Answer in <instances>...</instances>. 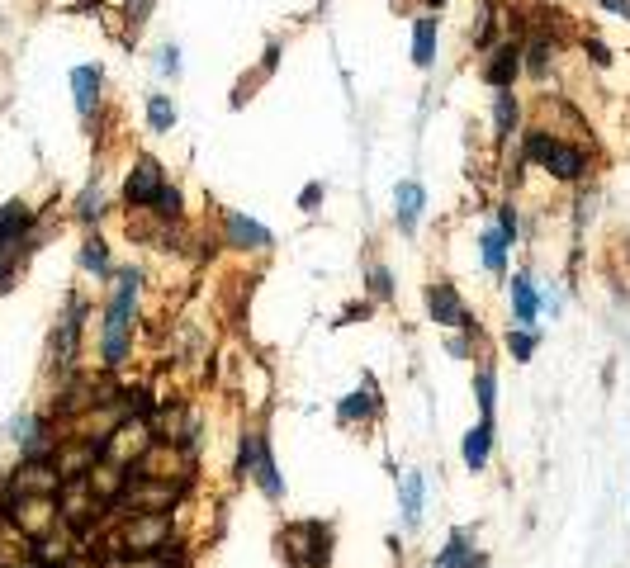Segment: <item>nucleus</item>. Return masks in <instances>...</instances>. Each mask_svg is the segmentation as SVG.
Wrapping results in <instances>:
<instances>
[{"instance_id":"nucleus-1","label":"nucleus","mask_w":630,"mask_h":568,"mask_svg":"<svg viewBox=\"0 0 630 568\" xmlns=\"http://www.w3.org/2000/svg\"><path fill=\"white\" fill-rule=\"evenodd\" d=\"M138 289H143V270H119L114 275V299L105 308V327H100V360L105 370H119L128 360V341H133V308H138Z\"/></svg>"},{"instance_id":"nucleus-2","label":"nucleus","mask_w":630,"mask_h":568,"mask_svg":"<svg viewBox=\"0 0 630 568\" xmlns=\"http://www.w3.org/2000/svg\"><path fill=\"white\" fill-rule=\"evenodd\" d=\"M171 512H138L124 516L119 531H114V554L109 559H157L162 550H171Z\"/></svg>"},{"instance_id":"nucleus-3","label":"nucleus","mask_w":630,"mask_h":568,"mask_svg":"<svg viewBox=\"0 0 630 568\" xmlns=\"http://www.w3.org/2000/svg\"><path fill=\"white\" fill-rule=\"evenodd\" d=\"M522 152H526V161H540V166H545L555 180H564V185H574V180L588 176V152H583V147H569V142L555 138L550 128H526Z\"/></svg>"},{"instance_id":"nucleus-4","label":"nucleus","mask_w":630,"mask_h":568,"mask_svg":"<svg viewBox=\"0 0 630 568\" xmlns=\"http://www.w3.org/2000/svg\"><path fill=\"white\" fill-rule=\"evenodd\" d=\"M242 474H252L256 488H261L270 502H280V497H285V479H280V469H275V455H270L266 431H252V436L242 441Z\"/></svg>"},{"instance_id":"nucleus-5","label":"nucleus","mask_w":630,"mask_h":568,"mask_svg":"<svg viewBox=\"0 0 630 568\" xmlns=\"http://www.w3.org/2000/svg\"><path fill=\"white\" fill-rule=\"evenodd\" d=\"M166 185V171L157 157H138L133 161V171H128L124 180V204L128 209H152L157 204V195H162Z\"/></svg>"},{"instance_id":"nucleus-6","label":"nucleus","mask_w":630,"mask_h":568,"mask_svg":"<svg viewBox=\"0 0 630 568\" xmlns=\"http://www.w3.org/2000/svg\"><path fill=\"white\" fill-rule=\"evenodd\" d=\"M10 493L15 497H57L62 493V474L53 469V460H24L10 474Z\"/></svg>"},{"instance_id":"nucleus-7","label":"nucleus","mask_w":630,"mask_h":568,"mask_svg":"<svg viewBox=\"0 0 630 568\" xmlns=\"http://www.w3.org/2000/svg\"><path fill=\"white\" fill-rule=\"evenodd\" d=\"M517 71H522V38H507V43H498V48L488 53L484 81L493 90H512L517 86Z\"/></svg>"},{"instance_id":"nucleus-8","label":"nucleus","mask_w":630,"mask_h":568,"mask_svg":"<svg viewBox=\"0 0 630 568\" xmlns=\"http://www.w3.org/2000/svg\"><path fill=\"white\" fill-rule=\"evenodd\" d=\"M427 308H432V322H441V327H474L465 299H460V289L450 280H436L432 289H427Z\"/></svg>"},{"instance_id":"nucleus-9","label":"nucleus","mask_w":630,"mask_h":568,"mask_svg":"<svg viewBox=\"0 0 630 568\" xmlns=\"http://www.w3.org/2000/svg\"><path fill=\"white\" fill-rule=\"evenodd\" d=\"M223 242H228V247H237V251H266L275 237H270V232L261 228L256 218L228 209V213H223Z\"/></svg>"},{"instance_id":"nucleus-10","label":"nucleus","mask_w":630,"mask_h":568,"mask_svg":"<svg viewBox=\"0 0 630 568\" xmlns=\"http://www.w3.org/2000/svg\"><path fill=\"white\" fill-rule=\"evenodd\" d=\"M128 479H133V469H124V464H109V460H100V464H95V469H90V474H86V488H90V493H95V497H100L105 507H114V502L124 497Z\"/></svg>"},{"instance_id":"nucleus-11","label":"nucleus","mask_w":630,"mask_h":568,"mask_svg":"<svg viewBox=\"0 0 630 568\" xmlns=\"http://www.w3.org/2000/svg\"><path fill=\"white\" fill-rule=\"evenodd\" d=\"M294 540H304L299 550H304V559H308V568H327L332 564V535H327V526L323 521H308V526H294Z\"/></svg>"},{"instance_id":"nucleus-12","label":"nucleus","mask_w":630,"mask_h":568,"mask_svg":"<svg viewBox=\"0 0 630 568\" xmlns=\"http://www.w3.org/2000/svg\"><path fill=\"white\" fill-rule=\"evenodd\" d=\"M394 204H398V228L413 237L417 223H422V209H427V190L417 185V180H398L394 190Z\"/></svg>"},{"instance_id":"nucleus-13","label":"nucleus","mask_w":630,"mask_h":568,"mask_svg":"<svg viewBox=\"0 0 630 568\" xmlns=\"http://www.w3.org/2000/svg\"><path fill=\"white\" fill-rule=\"evenodd\" d=\"M488 455H493V422H479L474 431L465 436V445H460V460H465L469 474H484L488 469Z\"/></svg>"},{"instance_id":"nucleus-14","label":"nucleus","mask_w":630,"mask_h":568,"mask_svg":"<svg viewBox=\"0 0 630 568\" xmlns=\"http://www.w3.org/2000/svg\"><path fill=\"white\" fill-rule=\"evenodd\" d=\"M72 90H76V109L90 119L95 105H100V90H105V71L100 67H76L72 71Z\"/></svg>"},{"instance_id":"nucleus-15","label":"nucleus","mask_w":630,"mask_h":568,"mask_svg":"<svg viewBox=\"0 0 630 568\" xmlns=\"http://www.w3.org/2000/svg\"><path fill=\"white\" fill-rule=\"evenodd\" d=\"M536 313H540V294H536V280L531 275H517L512 280V318H517V327H531L536 322Z\"/></svg>"},{"instance_id":"nucleus-16","label":"nucleus","mask_w":630,"mask_h":568,"mask_svg":"<svg viewBox=\"0 0 630 568\" xmlns=\"http://www.w3.org/2000/svg\"><path fill=\"white\" fill-rule=\"evenodd\" d=\"M422 493H427L422 474H417V469H408V474H403V483H398V502H403V526H408V531H417V521H422Z\"/></svg>"},{"instance_id":"nucleus-17","label":"nucleus","mask_w":630,"mask_h":568,"mask_svg":"<svg viewBox=\"0 0 630 568\" xmlns=\"http://www.w3.org/2000/svg\"><path fill=\"white\" fill-rule=\"evenodd\" d=\"M29 223H34V213H29V204H19V199H10V204H0V247H10V242H24V232H29Z\"/></svg>"},{"instance_id":"nucleus-18","label":"nucleus","mask_w":630,"mask_h":568,"mask_svg":"<svg viewBox=\"0 0 630 568\" xmlns=\"http://www.w3.org/2000/svg\"><path fill=\"white\" fill-rule=\"evenodd\" d=\"M517 124H522V100L512 95V90H498L493 95V128H498V138H512L517 133Z\"/></svg>"},{"instance_id":"nucleus-19","label":"nucleus","mask_w":630,"mask_h":568,"mask_svg":"<svg viewBox=\"0 0 630 568\" xmlns=\"http://www.w3.org/2000/svg\"><path fill=\"white\" fill-rule=\"evenodd\" d=\"M413 62L417 67H432L436 62V15L413 19Z\"/></svg>"},{"instance_id":"nucleus-20","label":"nucleus","mask_w":630,"mask_h":568,"mask_svg":"<svg viewBox=\"0 0 630 568\" xmlns=\"http://www.w3.org/2000/svg\"><path fill=\"white\" fill-rule=\"evenodd\" d=\"M550 57H555V48H550V38L545 34H531L522 43V71H531L536 81H545V71H550Z\"/></svg>"},{"instance_id":"nucleus-21","label":"nucleus","mask_w":630,"mask_h":568,"mask_svg":"<svg viewBox=\"0 0 630 568\" xmlns=\"http://www.w3.org/2000/svg\"><path fill=\"white\" fill-rule=\"evenodd\" d=\"M147 128H152V133L176 128V100H171V95H147Z\"/></svg>"},{"instance_id":"nucleus-22","label":"nucleus","mask_w":630,"mask_h":568,"mask_svg":"<svg viewBox=\"0 0 630 568\" xmlns=\"http://www.w3.org/2000/svg\"><path fill=\"white\" fill-rule=\"evenodd\" d=\"M474 564V550H469V531H455L450 535V545L441 550V559H436L432 568H469Z\"/></svg>"},{"instance_id":"nucleus-23","label":"nucleus","mask_w":630,"mask_h":568,"mask_svg":"<svg viewBox=\"0 0 630 568\" xmlns=\"http://www.w3.org/2000/svg\"><path fill=\"white\" fill-rule=\"evenodd\" d=\"M479 247H484V266L493 270V275H503V266H507V237L498 228H488L484 237H479Z\"/></svg>"},{"instance_id":"nucleus-24","label":"nucleus","mask_w":630,"mask_h":568,"mask_svg":"<svg viewBox=\"0 0 630 568\" xmlns=\"http://www.w3.org/2000/svg\"><path fill=\"white\" fill-rule=\"evenodd\" d=\"M498 393V379H493V370H479L474 374V398H479V422H493V398Z\"/></svg>"},{"instance_id":"nucleus-25","label":"nucleus","mask_w":630,"mask_h":568,"mask_svg":"<svg viewBox=\"0 0 630 568\" xmlns=\"http://www.w3.org/2000/svg\"><path fill=\"white\" fill-rule=\"evenodd\" d=\"M365 289H370L375 299H394V275H389V266L370 261V266H365Z\"/></svg>"},{"instance_id":"nucleus-26","label":"nucleus","mask_w":630,"mask_h":568,"mask_svg":"<svg viewBox=\"0 0 630 568\" xmlns=\"http://www.w3.org/2000/svg\"><path fill=\"white\" fill-rule=\"evenodd\" d=\"M370 412H375V393H351V398H346L342 408H337V417H342V422H365V417H370Z\"/></svg>"},{"instance_id":"nucleus-27","label":"nucleus","mask_w":630,"mask_h":568,"mask_svg":"<svg viewBox=\"0 0 630 568\" xmlns=\"http://www.w3.org/2000/svg\"><path fill=\"white\" fill-rule=\"evenodd\" d=\"M81 266H86L90 275H109V247L100 237H90L86 247H81Z\"/></svg>"},{"instance_id":"nucleus-28","label":"nucleus","mask_w":630,"mask_h":568,"mask_svg":"<svg viewBox=\"0 0 630 568\" xmlns=\"http://www.w3.org/2000/svg\"><path fill=\"white\" fill-rule=\"evenodd\" d=\"M536 346H540V337L531 332V327H512V332H507V351L517 355V360H531Z\"/></svg>"},{"instance_id":"nucleus-29","label":"nucleus","mask_w":630,"mask_h":568,"mask_svg":"<svg viewBox=\"0 0 630 568\" xmlns=\"http://www.w3.org/2000/svg\"><path fill=\"white\" fill-rule=\"evenodd\" d=\"M76 213H81V223H95V218L105 213V190H100V185L81 190V199H76Z\"/></svg>"},{"instance_id":"nucleus-30","label":"nucleus","mask_w":630,"mask_h":568,"mask_svg":"<svg viewBox=\"0 0 630 568\" xmlns=\"http://www.w3.org/2000/svg\"><path fill=\"white\" fill-rule=\"evenodd\" d=\"M152 209L162 213L166 223H171V218H180V190H176V185H171V180H166V185H162V195H157V204H152Z\"/></svg>"},{"instance_id":"nucleus-31","label":"nucleus","mask_w":630,"mask_h":568,"mask_svg":"<svg viewBox=\"0 0 630 568\" xmlns=\"http://www.w3.org/2000/svg\"><path fill=\"white\" fill-rule=\"evenodd\" d=\"M498 213H503V228H498V232H503L507 242H512V237L522 232V223H517V209H512V204H503V209H498Z\"/></svg>"},{"instance_id":"nucleus-32","label":"nucleus","mask_w":630,"mask_h":568,"mask_svg":"<svg viewBox=\"0 0 630 568\" xmlns=\"http://www.w3.org/2000/svg\"><path fill=\"white\" fill-rule=\"evenodd\" d=\"M583 48H588V57H593L597 67H607V62H612V53H607V43H602V38H588Z\"/></svg>"},{"instance_id":"nucleus-33","label":"nucleus","mask_w":630,"mask_h":568,"mask_svg":"<svg viewBox=\"0 0 630 568\" xmlns=\"http://www.w3.org/2000/svg\"><path fill=\"white\" fill-rule=\"evenodd\" d=\"M162 71L166 76H180V53L176 48H162Z\"/></svg>"},{"instance_id":"nucleus-34","label":"nucleus","mask_w":630,"mask_h":568,"mask_svg":"<svg viewBox=\"0 0 630 568\" xmlns=\"http://www.w3.org/2000/svg\"><path fill=\"white\" fill-rule=\"evenodd\" d=\"M602 10H612V15H626L630 19V0H597Z\"/></svg>"},{"instance_id":"nucleus-35","label":"nucleus","mask_w":630,"mask_h":568,"mask_svg":"<svg viewBox=\"0 0 630 568\" xmlns=\"http://www.w3.org/2000/svg\"><path fill=\"white\" fill-rule=\"evenodd\" d=\"M318 199H323V185H308V190H304V199H299V204H304V209H313Z\"/></svg>"},{"instance_id":"nucleus-36","label":"nucleus","mask_w":630,"mask_h":568,"mask_svg":"<svg viewBox=\"0 0 630 568\" xmlns=\"http://www.w3.org/2000/svg\"><path fill=\"white\" fill-rule=\"evenodd\" d=\"M147 5H152V0H128V15L143 19V15H147Z\"/></svg>"},{"instance_id":"nucleus-37","label":"nucleus","mask_w":630,"mask_h":568,"mask_svg":"<svg viewBox=\"0 0 630 568\" xmlns=\"http://www.w3.org/2000/svg\"><path fill=\"white\" fill-rule=\"evenodd\" d=\"M422 5H427V15H432V10H441V5H446V0H422Z\"/></svg>"},{"instance_id":"nucleus-38","label":"nucleus","mask_w":630,"mask_h":568,"mask_svg":"<svg viewBox=\"0 0 630 568\" xmlns=\"http://www.w3.org/2000/svg\"><path fill=\"white\" fill-rule=\"evenodd\" d=\"M626 261H630V237H626Z\"/></svg>"},{"instance_id":"nucleus-39","label":"nucleus","mask_w":630,"mask_h":568,"mask_svg":"<svg viewBox=\"0 0 630 568\" xmlns=\"http://www.w3.org/2000/svg\"><path fill=\"white\" fill-rule=\"evenodd\" d=\"M29 568H34V564H29Z\"/></svg>"}]
</instances>
